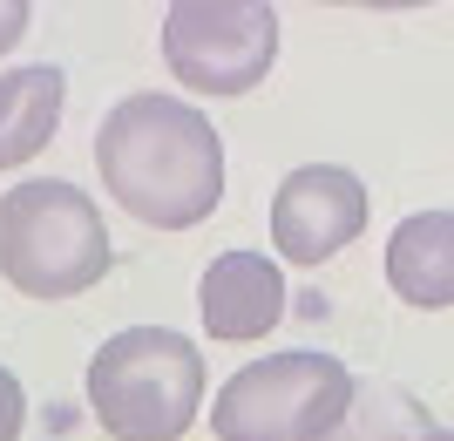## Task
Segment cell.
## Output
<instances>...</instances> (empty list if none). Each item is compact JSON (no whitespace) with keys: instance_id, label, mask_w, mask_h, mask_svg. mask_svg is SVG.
<instances>
[{"instance_id":"cell-10","label":"cell","mask_w":454,"mask_h":441,"mask_svg":"<svg viewBox=\"0 0 454 441\" xmlns=\"http://www.w3.org/2000/svg\"><path fill=\"white\" fill-rule=\"evenodd\" d=\"M434 428L441 421L427 414V401H420L414 387L360 381V394H353V407H346V421L333 428L325 441H427Z\"/></svg>"},{"instance_id":"cell-8","label":"cell","mask_w":454,"mask_h":441,"mask_svg":"<svg viewBox=\"0 0 454 441\" xmlns=\"http://www.w3.org/2000/svg\"><path fill=\"white\" fill-rule=\"evenodd\" d=\"M387 286L414 312L454 306V211H407L387 238Z\"/></svg>"},{"instance_id":"cell-5","label":"cell","mask_w":454,"mask_h":441,"mask_svg":"<svg viewBox=\"0 0 454 441\" xmlns=\"http://www.w3.org/2000/svg\"><path fill=\"white\" fill-rule=\"evenodd\" d=\"M163 61L190 96H251L278 61L271 0H176L163 14Z\"/></svg>"},{"instance_id":"cell-1","label":"cell","mask_w":454,"mask_h":441,"mask_svg":"<svg viewBox=\"0 0 454 441\" xmlns=\"http://www.w3.org/2000/svg\"><path fill=\"white\" fill-rule=\"evenodd\" d=\"M95 177L136 224L197 231L224 204V136L197 102L136 89L95 130Z\"/></svg>"},{"instance_id":"cell-7","label":"cell","mask_w":454,"mask_h":441,"mask_svg":"<svg viewBox=\"0 0 454 441\" xmlns=\"http://www.w3.org/2000/svg\"><path fill=\"white\" fill-rule=\"evenodd\" d=\"M197 312H204L210 340H271L285 319V265L265 251H217L197 279Z\"/></svg>"},{"instance_id":"cell-11","label":"cell","mask_w":454,"mask_h":441,"mask_svg":"<svg viewBox=\"0 0 454 441\" xmlns=\"http://www.w3.org/2000/svg\"><path fill=\"white\" fill-rule=\"evenodd\" d=\"M20 428H27V387L0 366V441H20Z\"/></svg>"},{"instance_id":"cell-6","label":"cell","mask_w":454,"mask_h":441,"mask_svg":"<svg viewBox=\"0 0 454 441\" xmlns=\"http://www.w3.org/2000/svg\"><path fill=\"white\" fill-rule=\"evenodd\" d=\"M366 217H373V197H366L360 170H346V163H299L271 191V245H278L285 265L312 272L325 258H340L366 231Z\"/></svg>"},{"instance_id":"cell-2","label":"cell","mask_w":454,"mask_h":441,"mask_svg":"<svg viewBox=\"0 0 454 441\" xmlns=\"http://www.w3.org/2000/svg\"><path fill=\"white\" fill-rule=\"evenodd\" d=\"M109 224L82 184L20 177L0 191V279L20 299H82L109 279Z\"/></svg>"},{"instance_id":"cell-3","label":"cell","mask_w":454,"mask_h":441,"mask_svg":"<svg viewBox=\"0 0 454 441\" xmlns=\"http://www.w3.org/2000/svg\"><path fill=\"white\" fill-rule=\"evenodd\" d=\"M204 346L176 327H129L95 346L89 360V414L109 441H184L204 414Z\"/></svg>"},{"instance_id":"cell-13","label":"cell","mask_w":454,"mask_h":441,"mask_svg":"<svg viewBox=\"0 0 454 441\" xmlns=\"http://www.w3.org/2000/svg\"><path fill=\"white\" fill-rule=\"evenodd\" d=\"M427 441H454V428H434V435H427Z\"/></svg>"},{"instance_id":"cell-4","label":"cell","mask_w":454,"mask_h":441,"mask_svg":"<svg viewBox=\"0 0 454 441\" xmlns=\"http://www.w3.org/2000/svg\"><path fill=\"white\" fill-rule=\"evenodd\" d=\"M360 394V374L325 346H285L245 360L210 401L217 441H325Z\"/></svg>"},{"instance_id":"cell-9","label":"cell","mask_w":454,"mask_h":441,"mask_svg":"<svg viewBox=\"0 0 454 441\" xmlns=\"http://www.w3.org/2000/svg\"><path fill=\"white\" fill-rule=\"evenodd\" d=\"M61 102H68V75L55 61H27L0 75V177L35 163L61 130Z\"/></svg>"},{"instance_id":"cell-12","label":"cell","mask_w":454,"mask_h":441,"mask_svg":"<svg viewBox=\"0 0 454 441\" xmlns=\"http://www.w3.org/2000/svg\"><path fill=\"white\" fill-rule=\"evenodd\" d=\"M27 28H35V7H27V0H0V55H7V48H20V35H27Z\"/></svg>"}]
</instances>
